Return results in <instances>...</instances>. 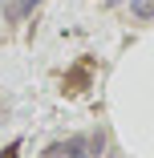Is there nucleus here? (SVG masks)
<instances>
[{"mask_svg": "<svg viewBox=\"0 0 154 158\" xmlns=\"http://www.w3.org/2000/svg\"><path fill=\"white\" fill-rule=\"evenodd\" d=\"M37 4H41V0H12V4L4 8V16H8V20H20V16H28V12H33Z\"/></svg>", "mask_w": 154, "mask_h": 158, "instance_id": "nucleus-1", "label": "nucleus"}, {"mask_svg": "<svg viewBox=\"0 0 154 158\" xmlns=\"http://www.w3.org/2000/svg\"><path fill=\"white\" fill-rule=\"evenodd\" d=\"M130 12L138 20H154V0H130Z\"/></svg>", "mask_w": 154, "mask_h": 158, "instance_id": "nucleus-2", "label": "nucleus"}, {"mask_svg": "<svg viewBox=\"0 0 154 158\" xmlns=\"http://www.w3.org/2000/svg\"><path fill=\"white\" fill-rule=\"evenodd\" d=\"M16 150H20V142H12V146H4V150H0V158H16Z\"/></svg>", "mask_w": 154, "mask_h": 158, "instance_id": "nucleus-3", "label": "nucleus"}, {"mask_svg": "<svg viewBox=\"0 0 154 158\" xmlns=\"http://www.w3.org/2000/svg\"><path fill=\"white\" fill-rule=\"evenodd\" d=\"M106 4H122V0H106Z\"/></svg>", "mask_w": 154, "mask_h": 158, "instance_id": "nucleus-4", "label": "nucleus"}]
</instances>
